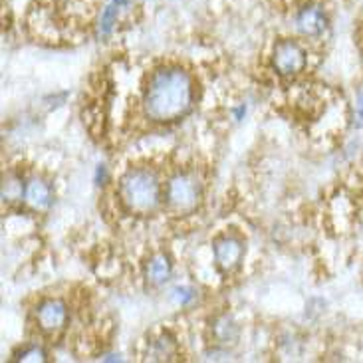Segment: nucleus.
<instances>
[{
	"label": "nucleus",
	"mask_w": 363,
	"mask_h": 363,
	"mask_svg": "<svg viewBox=\"0 0 363 363\" xmlns=\"http://www.w3.org/2000/svg\"><path fill=\"white\" fill-rule=\"evenodd\" d=\"M195 79L179 66H165L149 76L143 89V111L153 123H173L195 106Z\"/></svg>",
	"instance_id": "obj_1"
},
{
	"label": "nucleus",
	"mask_w": 363,
	"mask_h": 363,
	"mask_svg": "<svg viewBox=\"0 0 363 363\" xmlns=\"http://www.w3.org/2000/svg\"><path fill=\"white\" fill-rule=\"evenodd\" d=\"M119 199L133 215H153L163 203V191H161L159 177L151 169H129L119 181Z\"/></svg>",
	"instance_id": "obj_2"
},
{
	"label": "nucleus",
	"mask_w": 363,
	"mask_h": 363,
	"mask_svg": "<svg viewBox=\"0 0 363 363\" xmlns=\"http://www.w3.org/2000/svg\"><path fill=\"white\" fill-rule=\"evenodd\" d=\"M203 196V189L193 173H175L165 185V203L175 215H191Z\"/></svg>",
	"instance_id": "obj_3"
},
{
	"label": "nucleus",
	"mask_w": 363,
	"mask_h": 363,
	"mask_svg": "<svg viewBox=\"0 0 363 363\" xmlns=\"http://www.w3.org/2000/svg\"><path fill=\"white\" fill-rule=\"evenodd\" d=\"M272 68L278 76H298L306 68L304 48L294 40H280L272 52Z\"/></svg>",
	"instance_id": "obj_4"
},
{
	"label": "nucleus",
	"mask_w": 363,
	"mask_h": 363,
	"mask_svg": "<svg viewBox=\"0 0 363 363\" xmlns=\"http://www.w3.org/2000/svg\"><path fill=\"white\" fill-rule=\"evenodd\" d=\"M213 255L218 270H223L225 274H233L235 270L240 268L242 258H245V242L242 238L235 235L218 236L213 245Z\"/></svg>",
	"instance_id": "obj_5"
},
{
	"label": "nucleus",
	"mask_w": 363,
	"mask_h": 363,
	"mask_svg": "<svg viewBox=\"0 0 363 363\" xmlns=\"http://www.w3.org/2000/svg\"><path fill=\"white\" fill-rule=\"evenodd\" d=\"M34 318H36V325L44 334H58L68 324V306L58 298H48V300L40 302L34 312Z\"/></svg>",
	"instance_id": "obj_6"
},
{
	"label": "nucleus",
	"mask_w": 363,
	"mask_h": 363,
	"mask_svg": "<svg viewBox=\"0 0 363 363\" xmlns=\"http://www.w3.org/2000/svg\"><path fill=\"white\" fill-rule=\"evenodd\" d=\"M296 28L298 32L306 36V38H315V36H322L328 28V18H325V12L315 4L304 6V9L298 12L296 16Z\"/></svg>",
	"instance_id": "obj_7"
},
{
	"label": "nucleus",
	"mask_w": 363,
	"mask_h": 363,
	"mask_svg": "<svg viewBox=\"0 0 363 363\" xmlns=\"http://www.w3.org/2000/svg\"><path fill=\"white\" fill-rule=\"evenodd\" d=\"M24 201L28 203L34 211H48L52 205V189L44 179H32L26 183V195Z\"/></svg>",
	"instance_id": "obj_8"
},
{
	"label": "nucleus",
	"mask_w": 363,
	"mask_h": 363,
	"mask_svg": "<svg viewBox=\"0 0 363 363\" xmlns=\"http://www.w3.org/2000/svg\"><path fill=\"white\" fill-rule=\"evenodd\" d=\"M171 274H173V262L167 255L159 252V255L149 258L147 266H145V278L151 284H165Z\"/></svg>",
	"instance_id": "obj_9"
},
{
	"label": "nucleus",
	"mask_w": 363,
	"mask_h": 363,
	"mask_svg": "<svg viewBox=\"0 0 363 363\" xmlns=\"http://www.w3.org/2000/svg\"><path fill=\"white\" fill-rule=\"evenodd\" d=\"M177 355V342L171 334L157 335L147 350V359L151 362H171Z\"/></svg>",
	"instance_id": "obj_10"
},
{
	"label": "nucleus",
	"mask_w": 363,
	"mask_h": 363,
	"mask_svg": "<svg viewBox=\"0 0 363 363\" xmlns=\"http://www.w3.org/2000/svg\"><path fill=\"white\" fill-rule=\"evenodd\" d=\"M24 195H26V183L14 173L4 175V179H2V201L6 205H14V203L22 201Z\"/></svg>",
	"instance_id": "obj_11"
},
{
	"label": "nucleus",
	"mask_w": 363,
	"mask_h": 363,
	"mask_svg": "<svg viewBox=\"0 0 363 363\" xmlns=\"http://www.w3.org/2000/svg\"><path fill=\"white\" fill-rule=\"evenodd\" d=\"M213 334H215L216 342H220V344H233L236 337H238V325L235 324L233 318L220 315L218 320H215Z\"/></svg>",
	"instance_id": "obj_12"
},
{
	"label": "nucleus",
	"mask_w": 363,
	"mask_h": 363,
	"mask_svg": "<svg viewBox=\"0 0 363 363\" xmlns=\"http://www.w3.org/2000/svg\"><path fill=\"white\" fill-rule=\"evenodd\" d=\"M118 9L119 6H116V4H109L101 12V16H99V32L104 36H108L111 28H113V24L118 22Z\"/></svg>",
	"instance_id": "obj_13"
},
{
	"label": "nucleus",
	"mask_w": 363,
	"mask_h": 363,
	"mask_svg": "<svg viewBox=\"0 0 363 363\" xmlns=\"http://www.w3.org/2000/svg\"><path fill=\"white\" fill-rule=\"evenodd\" d=\"M14 359L16 362H46V352L38 345H30V347L20 350Z\"/></svg>",
	"instance_id": "obj_14"
},
{
	"label": "nucleus",
	"mask_w": 363,
	"mask_h": 363,
	"mask_svg": "<svg viewBox=\"0 0 363 363\" xmlns=\"http://www.w3.org/2000/svg\"><path fill=\"white\" fill-rule=\"evenodd\" d=\"M199 298V292L191 286H181V288H175L173 290V300L177 302L179 306H191Z\"/></svg>",
	"instance_id": "obj_15"
},
{
	"label": "nucleus",
	"mask_w": 363,
	"mask_h": 363,
	"mask_svg": "<svg viewBox=\"0 0 363 363\" xmlns=\"http://www.w3.org/2000/svg\"><path fill=\"white\" fill-rule=\"evenodd\" d=\"M355 125L363 128V89H359L357 98H355V109H354Z\"/></svg>",
	"instance_id": "obj_16"
},
{
	"label": "nucleus",
	"mask_w": 363,
	"mask_h": 363,
	"mask_svg": "<svg viewBox=\"0 0 363 363\" xmlns=\"http://www.w3.org/2000/svg\"><path fill=\"white\" fill-rule=\"evenodd\" d=\"M113 4H116V6H125L128 0H113Z\"/></svg>",
	"instance_id": "obj_17"
}]
</instances>
